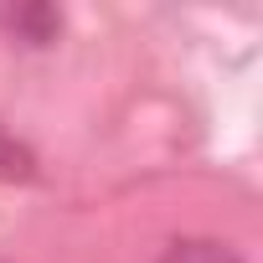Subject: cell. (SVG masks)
<instances>
[{"label": "cell", "instance_id": "cell-1", "mask_svg": "<svg viewBox=\"0 0 263 263\" xmlns=\"http://www.w3.org/2000/svg\"><path fill=\"white\" fill-rule=\"evenodd\" d=\"M0 21H6L26 47H47V42L62 31V16H57L52 6H16V11H6Z\"/></svg>", "mask_w": 263, "mask_h": 263}, {"label": "cell", "instance_id": "cell-2", "mask_svg": "<svg viewBox=\"0 0 263 263\" xmlns=\"http://www.w3.org/2000/svg\"><path fill=\"white\" fill-rule=\"evenodd\" d=\"M160 263H242V253L222 237H176L160 253Z\"/></svg>", "mask_w": 263, "mask_h": 263}, {"label": "cell", "instance_id": "cell-3", "mask_svg": "<svg viewBox=\"0 0 263 263\" xmlns=\"http://www.w3.org/2000/svg\"><path fill=\"white\" fill-rule=\"evenodd\" d=\"M0 181H36V155L11 129H0Z\"/></svg>", "mask_w": 263, "mask_h": 263}]
</instances>
